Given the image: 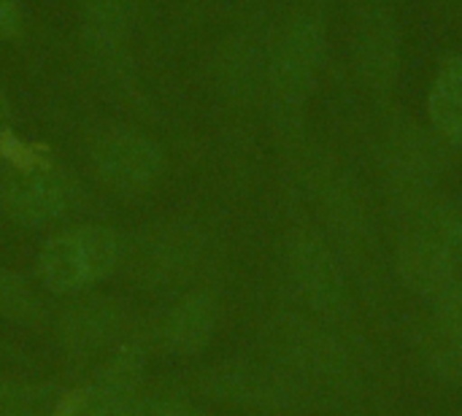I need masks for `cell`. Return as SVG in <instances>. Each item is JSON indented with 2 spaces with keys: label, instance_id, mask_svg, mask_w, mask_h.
I'll use <instances>...</instances> for the list:
<instances>
[{
  "label": "cell",
  "instance_id": "obj_1",
  "mask_svg": "<svg viewBox=\"0 0 462 416\" xmlns=\"http://www.w3.org/2000/svg\"><path fill=\"white\" fill-rule=\"evenodd\" d=\"M265 349L271 363L317 390L338 395L355 393L360 368L349 347L319 319L303 314H279L265 328Z\"/></svg>",
  "mask_w": 462,
  "mask_h": 416
},
{
  "label": "cell",
  "instance_id": "obj_2",
  "mask_svg": "<svg viewBox=\"0 0 462 416\" xmlns=\"http://www.w3.org/2000/svg\"><path fill=\"white\" fill-rule=\"evenodd\" d=\"M462 271V208L428 198L409 211V227L398 241V273L425 298L441 295Z\"/></svg>",
  "mask_w": 462,
  "mask_h": 416
},
{
  "label": "cell",
  "instance_id": "obj_3",
  "mask_svg": "<svg viewBox=\"0 0 462 416\" xmlns=\"http://www.w3.org/2000/svg\"><path fill=\"white\" fill-rule=\"evenodd\" d=\"M325 57V22L317 11L295 14L268 62V84L273 116L282 133L298 135L303 125L306 100L317 84V73Z\"/></svg>",
  "mask_w": 462,
  "mask_h": 416
},
{
  "label": "cell",
  "instance_id": "obj_4",
  "mask_svg": "<svg viewBox=\"0 0 462 416\" xmlns=\"http://www.w3.org/2000/svg\"><path fill=\"white\" fill-rule=\"evenodd\" d=\"M192 393L225 406L254 409L265 414H290L309 406L314 390L276 363L225 360L203 368L192 379Z\"/></svg>",
  "mask_w": 462,
  "mask_h": 416
},
{
  "label": "cell",
  "instance_id": "obj_5",
  "mask_svg": "<svg viewBox=\"0 0 462 416\" xmlns=\"http://www.w3.org/2000/svg\"><path fill=\"white\" fill-rule=\"evenodd\" d=\"M125 257V241L106 225H84L54 236L38 254V276L49 292L81 295L108 279Z\"/></svg>",
  "mask_w": 462,
  "mask_h": 416
},
{
  "label": "cell",
  "instance_id": "obj_6",
  "mask_svg": "<svg viewBox=\"0 0 462 416\" xmlns=\"http://www.w3.org/2000/svg\"><path fill=\"white\" fill-rule=\"evenodd\" d=\"M287 265L300 300L319 319L349 314V287L336 252L311 230H298L287 244Z\"/></svg>",
  "mask_w": 462,
  "mask_h": 416
},
{
  "label": "cell",
  "instance_id": "obj_7",
  "mask_svg": "<svg viewBox=\"0 0 462 416\" xmlns=\"http://www.w3.org/2000/svg\"><path fill=\"white\" fill-rule=\"evenodd\" d=\"M97 179L119 195H141L157 184L165 168L160 146L133 130H114L92 149Z\"/></svg>",
  "mask_w": 462,
  "mask_h": 416
},
{
  "label": "cell",
  "instance_id": "obj_8",
  "mask_svg": "<svg viewBox=\"0 0 462 416\" xmlns=\"http://www.w3.org/2000/svg\"><path fill=\"white\" fill-rule=\"evenodd\" d=\"M76 198L73 181L54 168H24L3 181L0 208L22 227H41L60 219Z\"/></svg>",
  "mask_w": 462,
  "mask_h": 416
},
{
  "label": "cell",
  "instance_id": "obj_9",
  "mask_svg": "<svg viewBox=\"0 0 462 416\" xmlns=\"http://www.w3.org/2000/svg\"><path fill=\"white\" fill-rule=\"evenodd\" d=\"M127 328L122 303L103 295H81L57 317V338L70 360H89L106 352Z\"/></svg>",
  "mask_w": 462,
  "mask_h": 416
},
{
  "label": "cell",
  "instance_id": "obj_10",
  "mask_svg": "<svg viewBox=\"0 0 462 416\" xmlns=\"http://www.w3.org/2000/svg\"><path fill=\"white\" fill-rule=\"evenodd\" d=\"M203 241L192 227L168 225L157 233H152L138 246V265L135 276L154 290H171L184 284L200 260Z\"/></svg>",
  "mask_w": 462,
  "mask_h": 416
},
{
  "label": "cell",
  "instance_id": "obj_11",
  "mask_svg": "<svg viewBox=\"0 0 462 416\" xmlns=\"http://www.w3.org/2000/svg\"><path fill=\"white\" fill-rule=\"evenodd\" d=\"M387 179L390 192L406 214L433 198L436 152L425 133H420L417 127H403L390 138Z\"/></svg>",
  "mask_w": 462,
  "mask_h": 416
},
{
  "label": "cell",
  "instance_id": "obj_12",
  "mask_svg": "<svg viewBox=\"0 0 462 416\" xmlns=\"http://www.w3.org/2000/svg\"><path fill=\"white\" fill-rule=\"evenodd\" d=\"M146 368V352L138 341L122 344L103 368L92 376V384L73 403L70 416H114V411L138 393Z\"/></svg>",
  "mask_w": 462,
  "mask_h": 416
},
{
  "label": "cell",
  "instance_id": "obj_13",
  "mask_svg": "<svg viewBox=\"0 0 462 416\" xmlns=\"http://www.w3.org/2000/svg\"><path fill=\"white\" fill-rule=\"evenodd\" d=\"M219 322V303L211 292H187L181 295L157 322V344L162 352L176 357L200 355L217 330Z\"/></svg>",
  "mask_w": 462,
  "mask_h": 416
},
{
  "label": "cell",
  "instance_id": "obj_14",
  "mask_svg": "<svg viewBox=\"0 0 462 416\" xmlns=\"http://www.w3.org/2000/svg\"><path fill=\"white\" fill-rule=\"evenodd\" d=\"M398 27L393 14L374 3L365 8L360 27H357V65L363 73V81L376 92L387 95L398 76Z\"/></svg>",
  "mask_w": 462,
  "mask_h": 416
},
{
  "label": "cell",
  "instance_id": "obj_15",
  "mask_svg": "<svg viewBox=\"0 0 462 416\" xmlns=\"http://www.w3.org/2000/svg\"><path fill=\"white\" fill-rule=\"evenodd\" d=\"M428 114L444 141L462 143V57L447 60L436 73L428 95Z\"/></svg>",
  "mask_w": 462,
  "mask_h": 416
},
{
  "label": "cell",
  "instance_id": "obj_16",
  "mask_svg": "<svg viewBox=\"0 0 462 416\" xmlns=\"http://www.w3.org/2000/svg\"><path fill=\"white\" fill-rule=\"evenodd\" d=\"M65 406L54 384L0 376V416H60Z\"/></svg>",
  "mask_w": 462,
  "mask_h": 416
},
{
  "label": "cell",
  "instance_id": "obj_17",
  "mask_svg": "<svg viewBox=\"0 0 462 416\" xmlns=\"http://www.w3.org/2000/svg\"><path fill=\"white\" fill-rule=\"evenodd\" d=\"M87 41L97 54L114 57L125 46V16L116 0H92L87 8Z\"/></svg>",
  "mask_w": 462,
  "mask_h": 416
},
{
  "label": "cell",
  "instance_id": "obj_18",
  "mask_svg": "<svg viewBox=\"0 0 462 416\" xmlns=\"http://www.w3.org/2000/svg\"><path fill=\"white\" fill-rule=\"evenodd\" d=\"M0 319L14 325H41L46 319V309L35 292L5 268H0Z\"/></svg>",
  "mask_w": 462,
  "mask_h": 416
},
{
  "label": "cell",
  "instance_id": "obj_19",
  "mask_svg": "<svg viewBox=\"0 0 462 416\" xmlns=\"http://www.w3.org/2000/svg\"><path fill=\"white\" fill-rule=\"evenodd\" d=\"M114 416H211L203 406L171 395H143L141 390L130 395Z\"/></svg>",
  "mask_w": 462,
  "mask_h": 416
},
{
  "label": "cell",
  "instance_id": "obj_20",
  "mask_svg": "<svg viewBox=\"0 0 462 416\" xmlns=\"http://www.w3.org/2000/svg\"><path fill=\"white\" fill-rule=\"evenodd\" d=\"M436 303V328L439 336L462 349V279L449 284L441 295L433 298Z\"/></svg>",
  "mask_w": 462,
  "mask_h": 416
},
{
  "label": "cell",
  "instance_id": "obj_21",
  "mask_svg": "<svg viewBox=\"0 0 462 416\" xmlns=\"http://www.w3.org/2000/svg\"><path fill=\"white\" fill-rule=\"evenodd\" d=\"M441 338V336H439ZM430 365L439 371L441 379H447L449 384H457L462 390V349L447 344L441 338V344L430 352Z\"/></svg>",
  "mask_w": 462,
  "mask_h": 416
},
{
  "label": "cell",
  "instance_id": "obj_22",
  "mask_svg": "<svg viewBox=\"0 0 462 416\" xmlns=\"http://www.w3.org/2000/svg\"><path fill=\"white\" fill-rule=\"evenodd\" d=\"M22 30V19H19V8L14 5V0H0V38H14Z\"/></svg>",
  "mask_w": 462,
  "mask_h": 416
},
{
  "label": "cell",
  "instance_id": "obj_23",
  "mask_svg": "<svg viewBox=\"0 0 462 416\" xmlns=\"http://www.w3.org/2000/svg\"><path fill=\"white\" fill-rule=\"evenodd\" d=\"M8 122H11V111H8L5 92H3V87H0V154H3L5 138H8Z\"/></svg>",
  "mask_w": 462,
  "mask_h": 416
}]
</instances>
